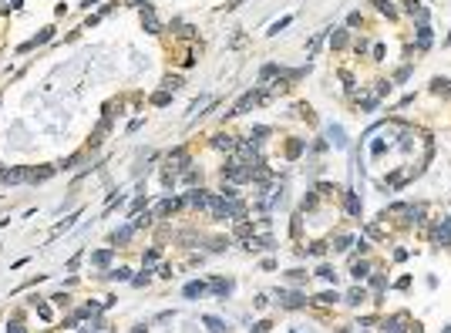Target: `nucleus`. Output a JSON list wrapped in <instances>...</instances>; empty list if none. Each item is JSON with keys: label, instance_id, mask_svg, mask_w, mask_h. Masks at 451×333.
Masks as SVG:
<instances>
[{"label": "nucleus", "instance_id": "0eeeda50", "mask_svg": "<svg viewBox=\"0 0 451 333\" xmlns=\"http://www.w3.org/2000/svg\"><path fill=\"white\" fill-rule=\"evenodd\" d=\"M132 232H135V225H121V229H114V232H112V242H114V246H125V242L132 239Z\"/></svg>", "mask_w": 451, "mask_h": 333}, {"label": "nucleus", "instance_id": "9b49d317", "mask_svg": "<svg viewBox=\"0 0 451 333\" xmlns=\"http://www.w3.org/2000/svg\"><path fill=\"white\" fill-rule=\"evenodd\" d=\"M202 323H206L209 327V333H226L229 330V327H226L223 320H219V316H206V320H202Z\"/></svg>", "mask_w": 451, "mask_h": 333}, {"label": "nucleus", "instance_id": "bb28decb", "mask_svg": "<svg viewBox=\"0 0 451 333\" xmlns=\"http://www.w3.org/2000/svg\"><path fill=\"white\" fill-rule=\"evenodd\" d=\"M347 44V31H334V47H343Z\"/></svg>", "mask_w": 451, "mask_h": 333}, {"label": "nucleus", "instance_id": "412c9836", "mask_svg": "<svg viewBox=\"0 0 451 333\" xmlns=\"http://www.w3.org/2000/svg\"><path fill=\"white\" fill-rule=\"evenodd\" d=\"M347 303H350V306H357V303H364V290H360V286H354V290L347 293Z\"/></svg>", "mask_w": 451, "mask_h": 333}, {"label": "nucleus", "instance_id": "e433bc0d", "mask_svg": "<svg viewBox=\"0 0 451 333\" xmlns=\"http://www.w3.org/2000/svg\"><path fill=\"white\" fill-rule=\"evenodd\" d=\"M10 333H24V330H20V327H14V330H10Z\"/></svg>", "mask_w": 451, "mask_h": 333}, {"label": "nucleus", "instance_id": "b1692460", "mask_svg": "<svg viewBox=\"0 0 451 333\" xmlns=\"http://www.w3.org/2000/svg\"><path fill=\"white\" fill-rule=\"evenodd\" d=\"M108 276H112V279H128V276H132V269H128V266H118V269L108 273Z\"/></svg>", "mask_w": 451, "mask_h": 333}, {"label": "nucleus", "instance_id": "a211bd4d", "mask_svg": "<svg viewBox=\"0 0 451 333\" xmlns=\"http://www.w3.org/2000/svg\"><path fill=\"white\" fill-rule=\"evenodd\" d=\"M202 293H206V286H202V283H188V286H186V296H188V299H195V296H202Z\"/></svg>", "mask_w": 451, "mask_h": 333}, {"label": "nucleus", "instance_id": "5701e85b", "mask_svg": "<svg viewBox=\"0 0 451 333\" xmlns=\"http://www.w3.org/2000/svg\"><path fill=\"white\" fill-rule=\"evenodd\" d=\"M317 276H320V279H327V283H334V279H337V273H334L330 266H320V269H317Z\"/></svg>", "mask_w": 451, "mask_h": 333}, {"label": "nucleus", "instance_id": "cd10ccee", "mask_svg": "<svg viewBox=\"0 0 451 333\" xmlns=\"http://www.w3.org/2000/svg\"><path fill=\"white\" fill-rule=\"evenodd\" d=\"M431 88H434V91H451V84H448V81H441V77H434Z\"/></svg>", "mask_w": 451, "mask_h": 333}, {"label": "nucleus", "instance_id": "c756f323", "mask_svg": "<svg viewBox=\"0 0 451 333\" xmlns=\"http://www.w3.org/2000/svg\"><path fill=\"white\" fill-rule=\"evenodd\" d=\"M266 135H269V128H263V125H256V128H253V138H266Z\"/></svg>", "mask_w": 451, "mask_h": 333}, {"label": "nucleus", "instance_id": "7ed1b4c3", "mask_svg": "<svg viewBox=\"0 0 451 333\" xmlns=\"http://www.w3.org/2000/svg\"><path fill=\"white\" fill-rule=\"evenodd\" d=\"M260 98H263V94H256V91L243 94V98H239V105H236V108L229 111V118H239V114H243V111H249L253 105H256V101H260Z\"/></svg>", "mask_w": 451, "mask_h": 333}, {"label": "nucleus", "instance_id": "c85d7f7f", "mask_svg": "<svg viewBox=\"0 0 451 333\" xmlns=\"http://www.w3.org/2000/svg\"><path fill=\"white\" fill-rule=\"evenodd\" d=\"M151 101H155V105H169V91H158Z\"/></svg>", "mask_w": 451, "mask_h": 333}, {"label": "nucleus", "instance_id": "a878e982", "mask_svg": "<svg viewBox=\"0 0 451 333\" xmlns=\"http://www.w3.org/2000/svg\"><path fill=\"white\" fill-rule=\"evenodd\" d=\"M300 151H303V145H300V142H290V145H286V155H290V158H297Z\"/></svg>", "mask_w": 451, "mask_h": 333}, {"label": "nucleus", "instance_id": "473e14b6", "mask_svg": "<svg viewBox=\"0 0 451 333\" xmlns=\"http://www.w3.org/2000/svg\"><path fill=\"white\" fill-rule=\"evenodd\" d=\"M286 24H290V17H283L280 24H273V31H269V34H280V31H283V27H286Z\"/></svg>", "mask_w": 451, "mask_h": 333}, {"label": "nucleus", "instance_id": "4468645a", "mask_svg": "<svg viewBox=\"0 0 451 333\" xmlns=\"http://www.w3.org/2000/svg\"><path fill=\"white\" fill-rule=\"evenodd\" d=\"M91 262L94 266H108V262H112V249H98V253L91 256Z\"/></svg>", "mask_w": 451, "mask_h": 333}, {"label": "nucleus", "instance_id": "393cba45", "mask_svg": "<svg viewBox=\"0 0 451 333\" xmlns=\"http://www.w3.org/2000/svg\"><path fill=\"white\" fill-rule=\"evenodd\" d=\"M317 303H320V306H330V303H337V293H320Z\"/></svg>", "mask_w": 451, "mask_h": 333}, {"label": "nucleus", "instance_id": "2eb2a0df", "mask_svg": "<svg viewBox=\"0 0 451 333\" xmlns=\"http://www.w3.org/2000/svg\"><path fill=\"white\" fill-rule=\"evenodd\" d=\"M343 195H347V212H350V216H360V199L354 192H343Z\"/></svg>", "mask_w": 451, "mask_h": 333}, {"label": "nucleus", "instance_id": "9d476101", "mask_svg": "<svg viewBox=\"0 0 451 333\" xmlns=\"http://www.w3.org/2000/svg\"><path fill=\"white\" fill-rule=\"evenodd\" d=\"M169 165H175V168H186V165H188V155L182 151V148H175V151L169 155Z\"/></svg>", "mask_w": 451, "mask_h": 333}, {"label": "nucleus", "instance_id": "f8f14e48", "mask_svg": "<svg viewBox=\"0 0 451 333\" xmlns=\"http://www.w3.org/2000/svg\"><path fill=\"white\" fill-rule=\"evenodd\" d=\"M142 24H145V31H149V34H158V31H162V24L155 20V14H142Z\"/></svg>", "mask_w": 451, "mask_h": 333}, {"label": "nucleus", "instance_id": "dca6fc26", "mask_svg": "<svg viewBox=\"0 0 451 333\" xmlns=\"http://www.w3.org/2000/svg\"><path fill=\"white\" fill-rule=\"evenodd\" d=\"M179 205H182V202H179V199H165V202L158 205V209H155V212H158V216H169V212H175V209H179Z\"/></svg>", "mask_w": 451, "mask_h": 333}, {"label": "nucleus", "instance_id": "f03ea898", "mask_svg": "<svg viewBox=\"0 0 451 333\" xmlns=\"http://www.w3.org/2000/svg\"><path fill=\"white\" fill-rule=\"evenodd\" d=\"M384 333H408V313H394L384 320Z\"/></svg>", "mask_w": 451, "mask_h": 333}, {"label": "nucleus", "instance_id": "2f4dec72", "mask_svg": "<svg viewBox=\"0 0 451 333\" xmlns=\"http://www.w3.org/2000/svg\"><path fill=\"white\" fill-rule=\"evenodd\" d=\"M179 84H182V77H169V81H165V88H169V91H175Z\"/></svg>", "mask_w": 451, "mask_h": 333}, {"label": "nucleus", "instance_id": "c9c22d12", "mask_svg": "<svg viewBox=\"0 0 451 333\" xmlns=\"http://www.w3.org/2000/svg\"><path fill=\"white\" fill-rule=\"evenodd\" d=\"M91 3H98V0H84V7H91Z\"/></svg>", "mask_w": 451, "mask_h": 333}, {"label": "nucleus", "instance_id": "1a4fd4ad", "mask_svg": "<svg viewBox=\"0 0 451 333\" xmlns=\"http://www.w3.org/2000/svg\"><path fill=\"white\" fill-rule=\"evenodd\" d=\"M408 14H411L414 20H417V24H428V10H424V7H421V3H408Z\"/></svg>", "mask_w": 451, "mask_h": 333}, {"label": "nucleus", "instance_id": "72a5a7b5", "mask_svg": "<svg viewBox=\"0 0 451 333\" xmlns=\"http://www.w3.org/2000/svg\"><path fill=\"white\" fill-rule=\"evenodd\" d=\"M320 40H323V34H317V37H313V40H310V47H306V51H310V54H313V51H317V47H320Z\"/></svg>", "mask_w": 451, "mask_h": 333}, {"label": "nucleus", "instance_id": "4c0bfd02", "mask_svg": "<svg viewBox=\"0 0 451 333\" xmlns=\"http://www.w3.org/2000/svg\"><path fill=\"white\" fill-rule=\"evenodd\" d=\"M448 333H451V327H448Z\"/></svg>", "mask_w": 451, "mask_h": 333}, {"label": "nucleus", "instance_id": "f704fd0d", "mask_svg": "<svg viewBox=\"0 0 451 333\" xmlns=\"http://www.w3.org/2000/svg\"><path fill=\"white\" fill-rule=\"evenodd\" d=\"M253 333H269V323H256V327H253Z\"/></svg>", "mask_w": 451, "mask_h": 333}, {"label": "nucleus", "instance_id": "aec40b11", "mask_svg": "<svg viewBox=\"0 0 451 333\" xmlns=\"http://www.w3.org/2000/svg\"><path fill=\"white\" fill-rule=\"evenodd\" d=\"M374 7L380 10V14H387V17H394V3H391V0H374Z\"/></svg>", "mask_w": 451, "mask_h": 333}, {"label": "nucleus", "instance_id": "f3484780", "mask_svg": "<svg viewBox=\"0 0 451 333\" xmlns=\"http://www.w3.org/2000/svg\"><path fill=\"white\" fill-rule=\"evenodd\" d=\"M216 148H223V151H232V148H236V138H229V135H219V138H216Z\"/></svg>", "mask_w": 451, "mask_h": 333}, {"label": "nucleus", "instance_id": "423d86ee", "mask_svg": "<svg viewBox=\"0 0 451 333\" xmlns=\"http://www.w3.org/2000/svg\"><path fill=\"white\" fill-rule=\"evenodd\" d=\"M206 199H209V192H202V188H192L186 195V205H195V209H206Z\"/></svg>", "mask_w": 451, "mask_h": 333}, {"label": "nucleus", "instance_id": "6ab92c4d", "mask_svg": "<svg viewBox=\"0 0 451 333\" xmlns=\"http://www.w3.org/2000/svg\"><path fill=\"white\" fill-rule=\"evenodd\" d=\"M350 273H354V279L360 283V279H364L367 273H371V266H367V262H354V269H350Z\"/></svg>", "mask_w": 451, "mask_h": 333}, {"label": "nucleus", "instance_id": "39448f33", "mask_svg": "<svg viewBox=\"0 0 451 333\" xmlns=\"http://www.w3.org/2000/svg\"><path fill=\"white\" fill-rule=\"evenodd\" d=\"M51 175H54V168H51V165L27 168V172H24V182H44V179H51Z\"/></svg>", "mask_w": 451, "mask_h": 333}, {"label": "nucleus", "instance_id": "6e6552de", "mask_svg": "<svg viewBox=\"0 0 451 333\" xmlns=\"http://www.w3.org/2000/svg\"><path fill=\"white\" fill-rule=\"evenodd\" d=\"M327 135H330V142H334L337 148H347V135H343V128H340V125H330V131H327Z\"/></svg>", "mask_w": 451, "mask_h": 333}, {"label": "nucleus", "instance_id": "20e7f679", "mask_svg": "<svg viewBox=\"0 0 451 333\" xmlns=\"http://www.w3.org/2000/svg\"><path fill=\"white\" fill-rule=\"evenodd\" d=\"M276 299H283V306H290V310H297V306L306 303L303 293H290V290H276Z\"/></svg>", "mask_w": 451, "mask_h": 333}, {"label": "nucleus", "instance_id": "f257e3e1", "mask_svg": "<svg viewBox=\"0 0 451 333\" xmlns=\"http://www.w3.org/2000/svg\"><path fill=\"white\" fill-rule=\"evenodd\" d=\"M223 179H229V182H249V179H253V175H249V172H246V165H236V162H232V165H226L223 168Z\"/></svg>", "mask_w": 451, "mask_h": 333}, {"label": "nucleus", "instance_id": "7c9ffc66", "mask_svg": "<svg viewBox=\"0 0 451 333\" xmlns=\"http://www.w3.org/2000/svg\"><path fill=\"white\" fill-rule=\"evenodd\" d=\"M350 242H354V239H350V236H337V249H347V246H350Z\"/></svg>", "mask_w": 451, "mask_h": 333}, {"label": "nucleus", "instance_id": "4be33fe9", "mask_svg": "<svg viewBox=\"0 0 451 333\" xmlns=\"http://www.w3.org/2000/svg\"><path fill=\"white\" fill-rule=\"evenodd\" d=\"M229 290H232V283H229V279H216V283H212V293H229Z\"/></svg>", "mask_w": 451, "mask_h": 333}, {"label": "nucleus", "instance_id": "ddd939ff", "mask_svg": "<svg viewBox=\"0 0 451 333\" xmlns=\"http://www.w3.org/2000/svg\"><path fill=\"white\" fill-rule=\"evenodd\" d=\"M428 44H431V27H428V24H421V31H417V47L424 51Z\"/></svg>", "mask_w": 451, "mask_h": 333}]
</instances>
